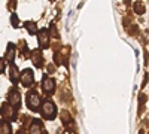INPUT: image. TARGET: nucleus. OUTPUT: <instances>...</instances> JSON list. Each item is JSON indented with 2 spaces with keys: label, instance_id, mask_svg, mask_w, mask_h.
Segmentation results:
<instances>
[{
  "label": "nucleus",
  "instance_id": "15",
  "mask_svg": "<svg viewBox=\"0 0 149 134\" xmlns=\"http://www.w3.org/2000/svg\"><path fill=\"white\" fill-rule=\"evenodd\" d=\"M133 9H134V12H136V14H137V15H143L145 14V5L142 3V2H136L134 5H133Z\"/></svg>",
  "mask_w": 149,
  "mask_h": 134
},
{
  "label": "nucleus",
  "instance_id": "21",
  "mask_svg": "<svg viewBox=\"0 0 149 134\" xmlns=\"http://www.w3.org/2000/svg\"><path fill=\"white\" fill-rule=\"evenodd\" d=\"M49 31L52 33V36H54L55 39L58 37V33H57V28H55V26H54V24H51V27H49Z\"/></svg>",
  "mask_w": 149,
  "mask_h": 134
},
{
  "label": "nucleus",
  "instance_id": "18",
  "mask_svg": "<svg viewBox=\"0 0 149 134\" xmlns=\"http://www.w3.org/2000/svg\"><path fill=\"white\" fill-rule=\"evenodd\" d=\"M145 101H146V95L145 94H140L139 95V113L142 112V104H145Z\"/></svg>",
  "mask_w": 149,
  "mask_h": 134
},
{
  "label": "nucleus",
  "instance_id": "14",
  "mask_svg": "<svg viewBox=\"0 0 149 134\" xmlns=\"http://www.w3.org/2000/svg\"><path fill=\"white\" fill-rule=\"evenodd\" d=\"M0 133H12V127H10V122L6 119H0Z\"/></svg>",
  "mask_w": 149,
  "mask_h": 134
},
{
  "label": "nucleus",
  "instance_id": "6",
  "mask_svg": "<svg viewBox=\"0 0 149 134\" xmlns=\"http://www.w3.org/2000/svg\"><path fill=\"white\" fill-rule=\"evenodd\" d=\"M21 83L26 88L33 87V83H34V75H33V70L31 69H24L21 72Z\"/></svg>",
  "mask_w": 149,
  "mask_h": 134
},
{
  "label": "nucleus",
  "instance_id": "11",
  "mask_svg": "<svg viewBox=\"0 0 149 134\" xmlns=\"http://www.w3.org/2000/svg\"><path fill=\"white\" fill-rule=\"evenodd\" d=\"M15 51H17V46L14 43H8L6 48V54H5V60L8 63H14V58H15Z\"/></svg>",
  "mask_w": 149,
  "mask_h": 134
},
{
  "label": "nucleus",
  "instance_id": "5",
  "mask_svg": "<svg viewBox=\"0 0 149 134\" xmlns=\"http://www.w3.org/2000/svg\"><path fill=\"white\" fill-rule=\"evenodd\" d=\"M42 90H43V92L46 95L54 94V91H55V81H54V78L45 75L43 79H42Z\"/></svg>",
  "mask_w": 149,
  "mask_h": 134
},
{
  "label": "nucleus",
  "instance_id": "7",
  "mask_svg": "<svg viewBox=\"0 0 149 134\" xmlns=\"http://www.w3.org/2000/svg\"><path fill=\"white\" fill-rule=\"evenodd\" d=\"M49 36H51V33H49L48 28H42L37 31V37H39V46L42 48V49H48L49 46Z\"/></svg>",
  "mask_w": 149,
  "mask_h": 134
},
{
  "label": "nucleus",
  "instance_id": "19",
  "mask_svg": "<svg viewBox=\"0 0 149 134\" xmlns=\"http://www.w3.org/2000/svg\"><path fill=\"white\" fill-rule=\"evenodd\" d=\"M6 60L5 58H0V75H2V73L5 72V69H6Z\"/></svg>",
  "mask_w": 149,
  "mask_h": 134
},
{
  "label": "nucleus",
  "instance_id": "12",
  "mask_svg": "<svg viewBox=\"0 0 149 134\" xmlns=\"http://www.w3.org/2000/svg\"><path fill=\"white\" fill-rule=\"evenodd\" d=\"M60 118H61V121H63L64 127H67L69 124H73V119H72V115L69 113V110H63L61 115H60Z\"/></svg>",
  "mask_w": 149,
  "mask_h": 134
},
{
  "label": "nucleus",
  "instance_id": "13",
  "mask_svg": "<svg viewBox=\"0 0 149 134\" xmlns=\"http://www.w3.org/2000/svg\"><path fill=\"white\" fill-rule=\"evenodd\" d=\"M24 27H26V30H27L29 34H31V36L37 33V26H36L34 21H26V22H24Z\"/></svg>",
  "mask_w": 149,
  "mask_h": 134
},
{
  "label": "nucleus",
  "instance_id": "16",
  "mask_svg": "<svg viewBox=\"0 0 149 134\" xmlns=\"http://www.w3.org/2000/svg\"><path fill=\"white\" fill-rule=\"evenodd\" d=\"M21 55H22V58L31 57V51L27 48V43L26 42H21Z\"/></svg>",
  "mask_w": 149,
  "mask_h": 134
},
{
  "label": "nucleus",
  "instance_id": "10",
  "mask_svg": "<svg viewBox=\"0 0 149 134\" xmlns=\"http://www.w3.org/2000/svg\"><path fill=\"white\" fill-rule=\"evenodd\" d=\"M29 130H30V133H33V134L42 133V131H43V122H42L40 119H31Z\"/></svg>",
  "mask_w": 149,
  "mask_h": 134
},
{
  "label": "nucleus",
  "instance_id": "2",
  "mask_svg": "<svg viewBox=\"0 0 149 134\" xmlns=\"http://www.w3.org/2000/svg\"><path fill=\"white\" fill-rule=\"evenodd\" d=\"M26 104H27V107L30 109V110H33V112H36L37 109L40 107L42 99H40L39 92H37L36 90H30L27 92V95H26Z\"/></svg>",
  "mask_w": 149,
  "mask_h": 134
},
{
  "label": "nucleus",
  "instance_id": "8",
  "mask_svg": "<svg viewBox=\"0 0 149 134\" xmlns=\"http://www.w3.org/2000/svg\"><path fill=\"white\" fill-rule=\"evenodd\" d=\"M31 60H33V64H34L36 69H42L43 67L45 58H43V54H42V48H40V49L31 51Z\"/></svg>",
  "mask_w": 149,
  "mask_h": 134
},
{
  "label": "nucleus",
  "instance_id": "3",
  "mask_svg": "<svg viewBox=\"0 0 149 134\" xmlns=\"http://www.w3.org/2000/svg\"><path fill=\"white\" fill-rule=\"evenodd\" d=\"M0 115H2L3 119L9 121V122H15L17 118H18V110L14 109L8 101L2 104V110H0Z\"/></svg>",
  "mask_w": 149,
  "mask_h": 134
},
{
  "label": "nucleus",
  "instance_id": "9",
  "mask_svg": "<svg viewBox=\"0 0 149 134\" xmlns=\"http://www.w3.org/2000/svg\"><path fill=\"white\" fill-rule=\"evenodd\" d=\"M9 79L14 85H17L21 81V73H19L18 67L15 64H12V63H10V67H9Z\"/></svg>",
  "mask_w": 149,
  "mask_h": 134
},
{
  "label": "nucleus",
  "instance_id": "4",
  "mask_svg": "<svg viewBox=\"0 0 149 134\" xmlns=\"http://www.w3.org/2000/svg\"><path fill=\"white\" fill-rule=\"evenodd\" d=\"M8 103L14 109L19 110V107H21V94H19V91L15 87H12L9 90V92H8Z\"/></svg>",
  "mask_w": 149,
  "mask_h": 134
},
{
  "label": "nucleus",
  "instance_id": "20",
  "mask_svg": "<svg viewBox=\"0 0 149 134\" xmlns=\"http://www.w3.org/2000/svg\"><path fill=\"white\" fill-rule=\"evenodd\" d=\"M17 8V0H9V5H8V9L9 10H14Z\"/></svg>",
  "mask_w": 149,
  "mask_h": 134
},
{
  "label": "nucleus",
  "instance_id": "1",
  "mask_svg": "<svg viewBox=\"0 0 149 134\" xmlns=\"http://www.w3.org/2000/svg\"><path fill=\"white\" fill-rule=\"evenodd\" d=\"M40 113H42L43 119H46V121H54L55 116H57V107H55L54 101H52V100H49V99L42 100V104H40Z\"/></svg>",
  "mask_w": 149,
  "mask_h": 134
},
{
  "label": "nucleus",
  "instance_id": "17",
  "mask_svg": "<svg viewBox=\"0 0 149 134\" xmlns=\"http://www.w3.org/2000/svg\"><path fill=\"white\" fill-rule=\"evenodd\" d=\"M10 24L14 26V28H18V26H19V19H18L17 14H12V15H10Z\"/></svg>",
  "mask_w": 149,
  "mask_h": 134
}]
</instances>
